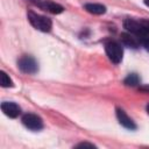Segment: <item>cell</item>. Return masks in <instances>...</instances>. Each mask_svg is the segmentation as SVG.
<instances>
[{
	"label": "cell",
	"instance_id": "8",
	"mask_svg": "<svg viewBox=\"0 0 149 149\" xmlns=\"http://www.w3.org/2000/svg\"><path fill=\"white\" fill-rule=\"evenodd\" d=\"M40 7L45 9V10H48V12H50V13H52V14H59L64 9L61 5H58V3L54 2V1H49V0L40 3Z\"/></svg>",
	"mask_w": 149,
	"mask_h": 149
},
{
	"label": "cell",
	"instance_id": "6",
	"mask_svg": "<svg viewBox=\"0 0 149 149\" xmlns=\"http://www.w3.org/2000/svg\"><path fill=\"white\" fill-rule=\"evenodd\" d=\"M116 116H118V120H119V122L123 126V127H126V128H128V129H135L136 128V126H135V123H134V121L126 114V112L125 111H122V109H120V108H118L116 109Z\"/></svg>",
	"mask_w": 149,
	"mask_h": 149
},
{
	"label": "cell",
	"instance_id": "9",
	"mask_svg": "<svg viewBox=\"0 0 149 149\" xmlns=\"http://www.w3.org/2000/svg\"><path fill=\"white\" fill-rule=\"evenodd\" d=\"M84 8L91 13V14H97V15H100V14H104L106 12V8L105 6L100 5V3H86L84 6Z\"/></svg>",
	"mask_w": 149,
	"mask_h": 149
},
{
	"label": "cell",
	"instance_id": "3",
	"mask_svg": "<svg viewBox=\"0 0 149 149\" xmlns=\"http://www.w3.org/2000/svg\"><path fill=\"white\" fill-rule=\"evenodd\" d=\"M22 122H23V125H24L27 128H29V129H31V130H40V129L43 127V121H42V119H41L38 115L33 114V113H27V114H24L23 118H22Z\"/></svg>",
	"mask_w": 149,
	"mask_h": 149
},
{
	"label": "cell",
	"instance_id": "4",
	"mask_svg": "<svg viewBox=\"0 0 149 149\" xmlns=\"http://www.w3.org/2000/svg\"><path fill=\"white\" fill-rule=\"evenodd\" d=\"M19 68L24 73H35L37 71V63L31 56H22L19 59Z\"/></svg>",
	"mask_w": 149,
	"mask_h": 149
},
{
	"label": "cell",
	"instance_id": "15",
	"mask_svg": "<svg viewBox=\"0 0 149 149\" xmlns=\"http://www.w3.org/2000/svg\"><path fill=\"white\" fill-rule=\"evenodd\" d=\"M147 112H148V114H149V104L147 105Z\"/></svg>",
	"mask_w": 149,
	"mask_h": 149
},
{
	"label": "cell",
	"instance_id": "14",
	"mask_svg": "<svg viewBox=\"0 0 149 149\" xmlns=\"http://www.w3.org/2000/svg\"><path fill=\"white\" fill-rule=\"evenodd\" d=\"M144 3H146L148 7H149V0H144Z\"/></svg>",
	"mask_w": 149,
	"mask_h": 149
},
{
	"label": "cell",
	"instance_id": "7",
	"mask_svg": "<svg viewBox=\"0 0 149 149\" xmlns=\"http://www.w3.org/2000/svg\"><path fill=\"white\" fill-rule=\"evenodd\" d=\"M121 40L129 48H134L135 49V48H137L140 45V40L134 34H132V33H123V34H121Z\"/></svg>",
	"mask_w": 149,
	"mask_h": 149
},
{
	"label": "cell",
	"instance_id": "13",
	"mask_svg": "<svg viewBox=\"0 0 149 149\" xmlns=\"http://www.w3.org/2000/svg\"><path fill=\"white\" fill-rule=\"evenodd\" d=\"M142 90H144V91H149V86H143V87H141Z\"/></svg>",
	"mask_w": 149,
	"mask_h": 149
},
{
	"label": "cell",
	"instance_id": "11",
	"mask_svg": "<svg viewBox=\"0 0 149 149\" xmlns=\"http://www.w3.org/2000/svg\"><path fill=\"white\" fill-rule=\"evenodd\" d=\"M139 81H140V78H139V76L135 74V73L129 74V76L125 79V84L128 85V86H135V85L139 84Z\"/></svg>",
	"mask_w": 149,
	"mask_h": 149
},
{
	"label": "cell",
	"instance_id": "1",
	"mask_svg": "<svg viewBox=\"0 0 149 149\" xmlns=\"http://www.w3.org/2000/svg\"><path fill=\"white\" fill-rule=\"evenodd\" d=\"M28 20L29 22L31 23L33 27H35L36 29L41 30V31H50L51 30V20L48 19L47 16H43V15H40L33 10H29L28 12Z\"/></svg>",
	"mask_w": 149,
	"mask_h": 149
},
{
	"label": "cell",
	"instance_id": "10",
	"mask_svg": "<svg viewBox=\"0 0 149 149\" xmlns=\"http://www.w3.org/2000/svg\"><path fill=\"white\" fill-rule=\"evenodd\" d=\"M0 84H1L2 87H12V86H13L12 79H10L9 76H8L6 72H3V71L0 72Z\"/></svg>",
	"mask_w": 149,
	"mask_h": 149
},
{
	"label": "cell",
	"instance_id": "2",
	"mask_svg": "<svg viewBox=\"0 0 149 149\" xmlns=\"http://www.w3.org/2000/svg\"><path fill=\"white\" fill-rule=\"evenodd\" d=\"M105 50H106V54H107L108 58L113 63L118 64V63L121 62L123 50H122V47H121L120 43H118L115 41H108L105 44Z\"/></svg>",
	"mask_w": 149,
	"mask_h": 149
},
{
	"label": "cell",
	"instance_id": "12",
	"mask_svg": "<svg viewBox=\"0 0 149 149\" xmlns=\"http://www.w3.org/2000/svg\"><path fill=\"white\" fill-rule=\"evenodd\" d=\"M77 147H78V148H80V147H90V148H94V146H93V144H91V143H86V142L79 143Z\"/></svg>",
	"mask_w": 149,
	"mask_h": 149
},
{
	"label": "cell",
	"instance_id": "5",
	"mask_svg": "<svg viewBox=\"0 0 149 149\" xmlns=\"http://www.w3.org/2000/svg\"><path fill=\"white\" fill-rule=\"evenodd\" d=\"M1 109H2L3 114L9 116V118H16L20 114V112H21L20 107L15 102H10V101L2 102L1 104Z\"/></svg>",
	"mask_w": 149,
	"mask_h": 149
}]
</instances>
